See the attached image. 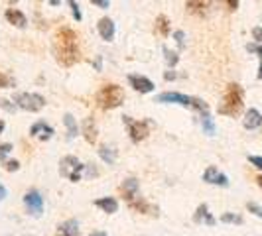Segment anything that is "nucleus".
<instances>
[{"mask_svg":"<svg viewBox=\"0 0 262 236\" xmlns=\"http://www.w3.org/2000/svg\"><path fill=\"white\" fill-rule=\"evenodd\" d=\"M243 126H245L247 130H256V128H260L262 114L256 110V108H249L247 114H245V118H243Z\"/></svg>","mask_w":262,"mask_h":236,"instance_id":"ddd939ff","label":"nucleus"},{"mask_svg":"<svg viewBox=\"0 0 262 236\" xmlns=\"http://www.w3.org/2000/svg\"><path fill=\"white\" fill-rule=\"evenodd\" d=\"M12 152V144H2L0 146V161H6V156Z\"/></svg>","mask_w":262,"mask_h":236,"instance_id":"c85d7f7f","label":"nucleus"},{"mask_svg":"<svg viewBox=\"0 0 262 236\" xmlns=\"http://www.w3.org/2000/svg\"><path fill=\"white\" fill-rule=\"evenodd\" d=\"M4 126H6V124H4V120H0V134H2V130H4Z\"/></svg>","mask_w":262,"mask_h":236,"instance_id":"37998d69","label":"nucleus"},{"mask_svg":"<svg viewBox=\"0 0 262 236\" xmlns=\"http://www.w3.org/2000/svg\"><path fill=\"white\" fill-rule=\"evenodd\" d=\"M256 183H258L262 187V175H260V177H256Z\"/></svg>","mask_w":262,"mask_h":236,"instance_id":"a18cd8bd","label":"nucleus"},{"mask_svg":"<svg viewBox=\"0 0 262 236\" xmlns=\"http://www.w3.org/2000/svg\"><path fill=\"white\" fill-rule=\"evenodd\" d=\"M185 8H187L189 12H193V14H199V16H203V14H207V8H209V2H193V0H189V2H185Z\"/></svg>","mask_w":262,"mask_h":236,"instance_id":"aec40b11","label":"nucleus"},{"mask_svg":"<svg viewBox=\"0 0 262 236\" xmlns=\"http://www.w3.org/2000/svg\"><path fill=\"white\" fill-rule=\"evenodd\" d=\"M124 124L128 126V134H130V140L132 142H140V140H144L146 136L150 134L148 132V122H140V120H132L130 116H124Z\"/></svg>","mask_w":262,"mask_h":236,"instance_id":"0eeeda50","label":"nucleus"},{"mask_svg":"<svg viewBox=\"0 0 262 236\" xmlns=\"http://www.w3.org/2000/svg\"><path fill=\"white\" fill-rule=\"evenodd\" d=\"M0 106H2L4 110H8V112H14V110H16V105H10V101H6V99H0Z\"/></svg>","mask_w":262,"mask_h":236,"instance_id":"72a5a7b5","label":"nucleus"},{"mask_svg":"<svg viewBox=\"0 0 262 236\" xmlns=\"http://www.w3.org/2000/svg\"><path fill=\"white\" fill-rule=\"evenodd\" d=\"M4 170L6 171H18L20 170V163H18L16 159H10V161H6V163H4Z\"/></svg>","mask_w":262,"mask_h":236,"instance_id":"7c9ffc66","label":"nucleus"},{"mask_svg":"<svg viewBox=\"0 0 262 236\" xmlns=\"http://www.w3.org/2000/svg\"><path fill=\"white\" fill-rule=\"evenodd\" d=\"M83 170H85V166H83L75 156H66L61 159V163H59V173H61L63 177H67L69 181H73V183L81 181Z\"/></svg>","mask_w":262,"mask_h":236,"instance_id":"39448f33","label":"nucleus"},{"mask_svg":"<svg viewBox=\"0 0 262 236\" xmlns=\"http://www.w3.org/2000/svg\"><path fill=\"white\" fill-rule=\"evenodd\" d=\"M95 67H97V69H101V57H97V61H95Z\"/></svg>","mask_w":262,"mask_h":236,"instance_id":"79ce46f5","label":"nucleus"},{"mask_svg":"<svg viewBox=\"0 0 262 236\" xmlns=\"http://www.w3.org/2000/svg\"><path fill=\"white\" fill-rule=\"evenodd\" d=\"M97 103L101 108H117L124 103V91H122V87H118V85H105L101 91L97 92Z\"/></svg>","mask_w":262,"mask_h":236,"instance_id":"20e7f679","label":"nucleus"},{"mask_svg":"<svg viewBox=\"0 0 262 236\" xmlns=\"http://www.w3.org/2000/svg\"><path fill=\"white\" fill-rule=\"evenodd\" d=\"M24 205L28 207L32 217H39L43 213V197H41L39 191L32 189V191H28L26 195H24Z\"/></svg>","mask_w":262,"mask_h":236,"instance_id":"6e6552de","label":"nucleus"},{"mask_svg":"<svg viewBox=\"0 0 262 236\" xmlns=\"http://www.w3.org/2000/svg\"><path fill=\"white\" fill-rule=\"evenodd\" d=\"M252 36H254V39L260 43V41H262V28L260 26L252 28Z\"/></svg>","mask_w":262,"mask_h":236,"instance_id":"c9c22d12","label":"nucleus"},{"mask_svg":"<svg viewBox=\"0 0 262 236\" xmlns=\"http://www.w3.org/2000/svg\"><path fill=\"white\" fill-rule=\"evenodd\" d=\"M154 103H164V105H180V106H185V108L199 110V112H203V114H207V110H209L207 103H203L201 99H197V97H187V95H182V92H170V91L160 92Z\"/></svg>","mask_w":262,"mask_h":236,"instance_id":"f03ea898","label":"nucleus"},{"mask_svg":"<svg viewBox=\"0 0 262 236\" xmlns=\"http://www.w3.org/2000/svg\"><path fill=\"white\" fill-rule=\"evenodd\" d=\"M201 126H203L205 134H209V136H215V122H213V118L209 116V112L201 116Z\"/></svg>","mask_w":262,"mask_h":236,"instance_id":"b1692460","label":"nucleus"},{"mask_svg":"<svg viewBox=\"0 0 262 236\" xmlns=\"http://www.w3.org/2000/svg\"><path fill=\"white\" fill-rule=\"evenodd\" d=\"M156 30L162 34V36H168L170 34V20H168V16H158L156 18Z\"/></svg>","mask_w":262,"mask_h":236,"instance_id":"5701e85b","label":"nucleus"},{"mask_svg":"<svg viewBox=\"0 0 262 236\" xmlns=\"http://www.w3.org/2000/svg\"><path fill=\"white\" fill-rule=\"evenodd\" d=\"M173 39L178 41L180 50H184V48H185V34L182 32V30H176V32H173Z\"/></svg>","mask_w":262,"mask_h":236,"instance_id":"cd10ccee","label":"nucleus"},{"mask_svg":"<svg viewBox=\"0 0 262 236\" xmlns=\"http://www.w3.org/2000/svg\"><path fill=\"white\" fill-rule=\"evenodd\" d=\"M120 189H122V193L126 197V201L130 203V201H134L136 195H138V179H136V177H128V179L122 183Z\"/></svg>","mask_w":262,"mask_h":236,"instance_id":"f3484780","label":"nucleus"},{"mask_svg":"<svg viewBox=\"0 0 262 236\" xmlns=\"http://www.w3.org/2000/svg\"><path fill=\"white\" fill-rule=\"evenodd\" d=\"M6 195H8V191H6V187L0 183V201H4L6 199Z\"/></svg>","mask_w":262,"mask_h":236,"instance_id":"4c0bfd02","label":"nucleus"},{"mask_svg":"<svg viewBox=\"0 0 262 236\" xmlns=\"http://www.w3.org/2000/svg\"><path fill=\"white\" fill-rule=\"evenodd\" d=\"M83 136H85V140L89 144H93L97 140V126H95L93 118H85V122H83Z\"/></svg>","mask_w":262,"mask_h":236,"instance_id":"6ab92c4d","label":"nucleus"},{"mask_svg":"<svg viewBox=\"0 0 262 236\" xmlns=\"http://www.w3.org/2000/svg\"><path fill=\"white\" fill-rule=\"evenodd\" d=\"M227 6H229V10H236V6H238V2H227Z\"/></svg>","mask_w":262,"mask_h":236,"instance_id":"ea45409f","label":"nucleus"},{"mask_svg":"<svg viewBox=\"0 0 262 236\" xmlns=\"http://www.w3.org/2000/svg\"><path fill=\"white\" fill-rule=\"evenodd\" d=\"M95 207H99L103 213L113 215V213H117L118 210V201L115 199V197H101V199L95 201Z\"/></svg>","mask_w":262,"mask_h":236,"instance_id":"2eb2a0df","label":"nucleus"},{"mask_svg":"<svg viewBox=\"0 0 262 236\" xmlns=\"http://www.w3.org/2000/svg\"><path fill=\"white\" fill-rule=\"evenodd\" d=\"M193 221H195L197 224H209V226H213L215 224V219L211 217L209 213V207L203 203V205H199L195 209V215H193Z\"/></svg>","mask_w":262,"mask_h":236,"instance_id":"4468645a","label":"nucleus"},{"mask_svg":"<svg viewBox=\"0 0 262 236\" xmlns=\"http://www.w3.org/2000/svg\"><path fill=\"white\" fill-rule=\"evenodd\" d=\"M162 52H164V55H166V63H168V65L170 67L178 65V61H180V55H178V53L170 52V48H166V45H164V50H162Z\"/></svg>","mask_w":262,"mask_h":236,"instance_id":"393cba45","label":"nucleus"},{"mask_svg":"<svg viewBox=\"0 0 262 236\" xmlns=\"http://www.w3.org/2000/svg\"><path fill=\"white\" fill-rule=\"evenodd\" d=\"M69 6H71V12H73V18H75V20H81V18H83V16H81V10H79V4L77 2H73V0H71V2H69Z\"/></svg>","mask_w":262,"mask_h":236,"instance_id":"c756f323","label":"nucleus"},{"mask_svg":"<svg viewBox=\"0 0 262 236\" xmlns=\"http://www.w3.org/2000/svg\"><path fill=\"white\" fill-rule=\"evenodd\" d=\"M16 106L28 112H39L46 106V99L38 92H20L16 97Z\"/></svg>","mask_w":262,"mask_h":236,"instance_id":"423d86ee","label":"nucleus"},{"mask_svg":"<svg viewBox=\"0 0 262 236\" xmlns=\"http://www.w3.org/2000/svg\"><path fill=\"white\" fill-rule=\"evenodd\" d=\"M203 181L211 185H221V187H227L229 185V177L221 173L215 166H209L207 170L203 171Z\"/></svg>","mask_w":262,"mask_h":236,"instance_id":"1a4fd4ad","label":"nucleus"},{"mask_svg":"<svg viewBox=\"0 0 262 236\" xmlns=\"http://www.w3.org/2000/svg\"><path fill=\"white\" fill-rule=\"evenodd\" d=\"M63 124H66V128H67V138H69V140L75 138V136H77V122H75L73 114L67 112L66 116H63Z\"/></svg>","mask_w":262,"mask_h":236,"instance_id":"4be33fe9","label":"nucleus"},{"mask_svg":"<svg viewBox=\"0 0 262 236\" xmlns=\"http://www.w3.org/2000/svg\"><path fill=\"white\" fill-rule=\"evenodd\" d=\"M243 97H245V92H243V89H241V85L231 83V85L227 87V92H225L221 105L217 106L219 114H225V116H236V114L243 110Z\"/></svg>","mask_w":262,"mask_h":236,"instance_id":"7ed1b4c3","label":"nucleus"},{"mask_svg":"<svg viewBox=\"0 0 262 236\" xmlns=\"http://www.w3.org/2000/svg\"><path fill=\"white\" fill-rule=\"evenodd\" d=\"M164 79H166V81H171V79H176V73H173V71H166Z\"/></svg>","mask_w":262,"mask_h":236,"instance_id":"58836bf2","label":"nucleus"},{"mask_svg":"<svg viewBox=\"0 0 262 236\" xmlns=\"http://www.w3.org/2000/svg\"><path fill=\"white\" fill-rule=\"evenodd\" d=\"M59 236H81L79 232V223L75 219H69L63 224H59V230H57Z\"/></svg>","mask_w":262,"mask_h":236,"instance_id":"a211bd4d","label":"nucleus"},{"mask_svg":"<svg viewBox=\"0 0 262 236\" xmlns=\"http://www.w3.org/2000/svg\"><path fill=\"white\" fill-rule=\"evenodd\" d=\"M128 83H130V87L134 91L142 92V95L154 91V83L148 77H144V75H130V77H128Z\"/></svg>","mask_w":262,"mask_h":236,"instance_id":"9d476101","label":"nucleus"},{"mask_svg":"<svg viewBox=\"0 0 262 236\" xmlns=\"http://www.w3.org/2000/svg\"><path fill=\"white\" fill-rule=\"evenodd\" d=\"M14 85V79L10 75H4L2 71H0V89H10Z\"/></svg>","mask_w":262,"mask_h":236,"instance_id":"bb28decb","label":"nucleus"},{"mask_svg":"<svg viewBox=\"0 0 262 236\" xmlns=\"http://www.w3.org/2000/svg\"><path fill=\"white\" fill-rule=\"evenodd\" d=\"M89 236H106V232H103V230H95V232H91Z\"/></svg>","mask_w":262,"mask_h":236,"instance_id":"a19ab883","label":"nucleus"},{"mask_svg":"<svg viewBox=\"0 0 262 236\" xmlns=\"http://www.w3.org/2000/svg\"><path fill=\"white\" fill-rule=\"evenodd\" d=\"M249 161L252 166H256L258 170H262V156H249Z\"/></svg>","mask_w":262,"mask_h":236,"instance_id":"f704fd0d","label":"nucleus"},{"mask_svg":"<svg viewBox=\"0 0 262 236\" xmlns=\"http://www.w3.org/2000/svg\"><path fill=\"white\" fill-rule=\"evenodd\" d=\"M221 223L243 224V217H238V215H233V213H225V215H221Z\"/></svg>","mask_w":262,"mask_h":236,"instance_id":"a878e982","label":"nucleus"},{"mask_svg":"<svg viewBox=\"0 0 262 236\" xmlns=\"http://www.w3.org/2000/svg\"><path fill=\"white\" fill-rule=\"evenodd\" d=\"M247 209H249L250 213H254L256 217H262V205H254V203H249V205H247Z\"/></svg>","mask_w":262,"mask_h":236,"instance_id":"473e14b6","label":"nucleus"},{"mask_svg":"<svg viewBox=\"0 0 262 236\" xmlns=\"http://www.w3.org/2000/svg\"><path fill=\"white\" fill-rule=\"evenodd\" d=\"M30 134H32L34 138H38V140H43V142H46V140H50V138L53 136V128L50 126V124H46L43 120H38V122L30 128Z\"/></svg>","mask_w":262,"mask_h":236,"instance_id":"9b49d317","label":"nucleus"},{"mask_svg":"<svg viewBox=\"0 0 262 236\" xmlns=\"http://www.w3.org/2000/svg\"><path fill=\"white\" fill-rule=\"evenodd\" d=\"M93 4H95V6H99V8H108V6H111V2H108V0H93Z\"/></svg>","mask_w":262,"mask_h":236,"instance_id":"e433bc0d","label":"nucleus"},{"mask_svg":"<svg viewBox=\"0 0 262 236\" xmlns=\"http://www.w3.org/2000/svg\"><path fill=\"white\" fill-rule=\"evenodd\" d=\"M97 30H99L101 38L105 39V41H113V38H115V32H117L115 22H113L111 18H101V20H99V24H97Z\"/></svg>","mask_w":262,"mask_h":236,"instance_id":"f8f14e48","label":"nucleus"},{"mask_svg":"<svg viewBox=\"0 0 262 236\" xmlns=\"http://www.w3.org/2000/svg\"><path fill=\"white\" fill-rule=\"evenodd\" d=\"M99 156H101V159H103L105 163H108V166H113V163L117 161V152H115L113 148H108V146H101V148H99Z\"/></svg>","mask_w":262,"mask_h":236,"instance_id":"412c9836","label":"nucleus"},{"mask_svg":"<svg viewBox=\"0 0 262 236\" xmlns=\"http://www.w3.org/2000/svg\"><path fill=\"white\" fill-rule=\"evenodd\" d=\"M4 16H6V20H8V22H10L12 26H16V28H26L28 18L22 12H20V10H16V8H8Z\"/></svg>","mask_w":262,"mask_h":236,"instance_id":"dca6fc26","label":"nucleus"},{"mask_svg":"<svg viewBox=\"0 0 262 236\" xmlns=\"http://www.w3.org/2000/svg\"><path fill=\"white\" fill-rule=\"evenodd\" d=\"M258 79H262V63H260V67H258Z\"/></svg>","mask_w":262,"mask_h":236,"instance_id":"c03bdc74","label":"nucleus"},{"mask_svg":"<svg viewBox=\"0 0 262 236\" xmlns=\"http://www.w3.org/2000/svg\"><path fill=\"white\" fill-rule=\"evenodd\" d=\"M247 52L256 53L258 57H262V45H258V43H249V45H247Z\"/></svg>","mask_w":262,"mask_h":236,"instance_id":"2f4dec72","label":"nucleus"},{"mask_svg":"<svg viewBox=\"0 0 262 236\" xmlns=\"http://www.w3.org/2000/svg\"><path fill=\"white\" fill-rule=\"evenodd\" d=\"M53 53L59 65L71 67L77 63L79 59V48H77V34L71 28H61L55 32L53 38Z\"/></svg>","mask_w":262,"mask_h":236,"instance_id":"f257e3e1","label":"nucleus"}]
</instances>
